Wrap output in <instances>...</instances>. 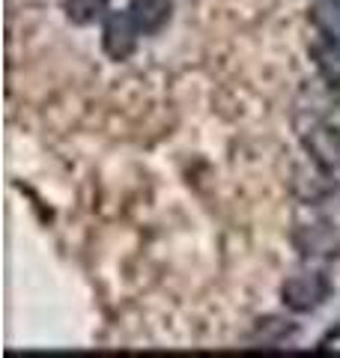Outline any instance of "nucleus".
I'll return each mask as SVG.
<instances>
[{"label":"nucleus","mask_w":340,"mask_h":358,"mask_svg":"<svg viewBox=\"0 0 340 358\" xmlns=\"http://www.w3.org/2000/svg\"><path fill=\"white\" fill-rule=\"evenodd\" d=\"M332 293V281L316 272V268H299V272H292L287 281L281 287V299L283 305L296 313H311L323 305Z\"/></svg>","instance_id":"nucleus-1"},{"label":"nucleus","mask_w":340,"mask_h":358,"mask_svg":"<svg viewBox=\"0 0 340 358\" xmlns=\"http://www.w3.org/2000/svg\"><path fill=\"white\" fill-rule=\"evenodd\" d=\"M138 36H141V30L132 21L129 9L105 15V24H101V48H105L111 60H129L134 48H138Z\"/></svg>","instance_id":"nucleus-2"},{"label":"nucleus","mask_w":340,"mask_h":358,"mask_svg":"<svg viewBox=\"0 0 340 358\" xmlns=\"http://www.w3.org/2000/svg\"><path fill=\"white\" fill-rule=\"evenodd\" d=\"M296 245L302 248L304 257H320V260H332L340 257V230L334 224L320 221V224H308L296 233Z\"/></svg>","instance_id":"nucleus-3"},{"label":"nucleus","mask_w":340,"mask_h":358,"mask_svg":"<svg viewBox=\"0 0 340 358\" xmlns=\"http://www.w3.org/2000/svg\"><path fill=\"white\" fill-rule=\"evenodd\" d=\"M304 147H308L311 159L325 167V171H340V131L323 122H313L304 134Z\"/></svg>","instance_id":"nucleus-4"},{"label":"nucleus","mask_w":340,"mask_h":358,"mask_svg":"<svg viewBox=\"0 0 340 358\" xmlns=\"http://www.w3.org/2000/svg\"><path fill=\"white\" fill-rule=\"evenodd\" d=\"M126 9L143 36H153V33H158L170 21L173 0H129Z\"/></svg>","instance_id":"nucleus-5"},{"label":"nucleus","mask_w":340,"mask_h":358,"mask_svg":"<svg viewBox=\"0 0 340 358\" xmlns=\"http://www.w3.org/2000/svg\"><path fill=\"white\" fill-rule=\"evenodd\" d=\"M311 57L328 87H340V39L320 36L311 45Z\"/></svg>","instance_id":"nucleus-6"},{"label":"nucleus","mask_w":340,"mask_h":358,"mask_svg":"<svg viewBox=\"0 0 340 358\" xmlns=\"http://www.w3.org/2000/svg\"><path fill=\"white\" fill-rule=\"evenodd\" d=\"M311 21L320 30V36L340 39V0H313Z\"/></svg>","instance_id":"nucleus-7"},{"label":"nucleus","mask_w":340,"mask_h":358,"mask_svg":"<svg viewBox=\"0 0 340 358\" xmlns=\"http://www.w3.org/2000/svg\"><path fill=\"white\" fill-rule=\"evenodd\" d=\"M108 3L111 0H66L63 9H66V18H69L72 24L87 27V24H96V21H105Z\"/></svg>","instance_id":"nucleus-8"}]
</instances>
